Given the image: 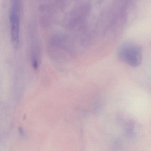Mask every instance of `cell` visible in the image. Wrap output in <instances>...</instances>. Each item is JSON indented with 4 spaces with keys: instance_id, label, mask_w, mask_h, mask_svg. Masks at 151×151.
<instances>
[{
    "instance_id": "obj_2",
    "label": "cell",
    "mask_w": 151,
    "mask_h": 151,
    "mask_svg": "<svg viewBox=\"0 0 151 151\" xmlns=\"http://www.w3.org/2000/svg\"><path fill=\"white\" fill-rule=\"evenodd\" d=\"M19 0H12L10 12L11 41L13 46L17 48L20 41V14Z\"/></svg>"
},
{
    "instance_id": "obj_3",
    "label": "cell",
    "mask_w": 151,
    "mask_h": 151,
    "mask_svg": "<svg viewBox=\"0 0 151 151\" xmlns=\"http://www.w3.org/2000/svg\"><path fill=\"white\" fill-rule=\"evenodd\" d=\"M124 134L129 138H133L137 135L138 128L135 122L132 120H128L124 124Z\"/></svg>"
},
{
    "instance_id": "obj_1",
    "label": "cell",
    "mask_w": 151,
    "mask_h": 151,
    "mask_svg": "<svg viewBox=\"0 0 151 151\" xmlns=\"http://www.w3.org/2000/svg\"><path fill=\"white\" fill-rule=\"evenodd\" d=\"M117 55L120 60L129 66L139 67L143 60V47L137 43L127 42L120 47Z\"/></svg>"
}]
</instances>
